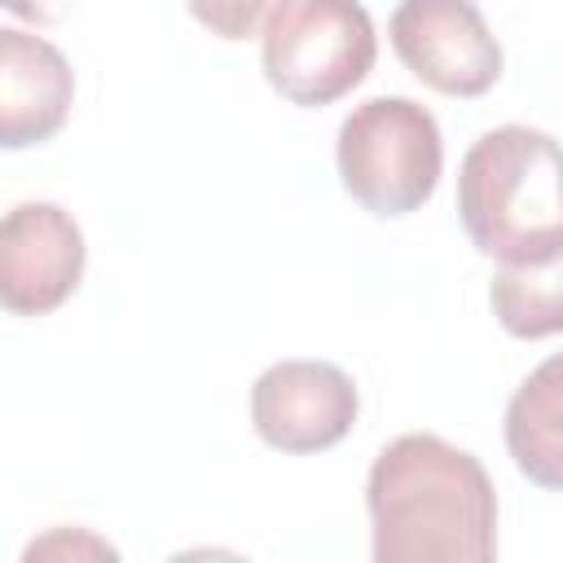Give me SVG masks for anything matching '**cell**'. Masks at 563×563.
I'll return each mask as SVG.
<instances>
[{
	"label": "cell",
	"mask_w": 563,
	"mask_h": 563,
	"mask_svg": "<svg viewBox=\"0 0 563 563\" xmlns=\"http://www.w3.org/2000/svg\"><path fill=\"white\" fill-rule=\"evenodd\" d=\"M374 563H497V493L484 462L431 431L383 444L365 479Z\"/></svg>",
	"instance_id": "obj_1"
},
{
	"label": "cell",
	"mask_w": 563,
	"mask_h": 563,
	"mask_svg": "<svg viewBox=\"0 0 563 563\" xmlns=\"http://www.w3.org/2000/svg\"><path fill=\"white\" fill-rule=\"evenodd\" d=\"M457 220L501 268L554 260L563 251V145L528 123L475 136L457 167Z\"/></svg>",
	"instance_id": "obj_2"
},
{
	"label": "cell",
	"mask_w": 563,
	"mask_h": 563,
	"mask_svg": "<svg viewBox=\"0 0 563 563\" xmlns=\"http://www.w3.org/2000/svg\"><path fill=\"white\" fill-rule=\"evenodd\" d=\"M334 163L343 189L369 216H409L440 185V123L413 97H365L339 123Z\"/></svg>",
	"instance_id": "obj_3"
},
{
	"label": "cell",
	"mask_w": 563,
	"mask_h": 563,
	"mask_svg": "<svg viewBox=\"0 0 563 563\" xmlns=\"http://www.w3.org/2000/svg\"><path fill=\"white\" fill-rule=\"evenodd\" d=\"M378 35L361 4L277 0L260 18V62L273 92L290 106H330L374 66Z\"/></svg>",
	"instance_id": "obj_4"
},
{
	"label": "cell",
	"mask_w": 563,
	"mask_h": 563,
	"mask_svg": "<svg viewBox=\"0 0 563 563\" xmlns=\"http://www.w3.org/2000/svg\"><path fill=\"white\" fill-rule=\"evenodd\" d=\"M387 31L396 57L444 97H479L501 79V44L471 0H405Z\"/></svg>",
	"instance_id": "obj_5"
},
{
	"label": "cell",
	"mask_w": 563,
	"mask_h": 563,
	"mask_svg": "<svg viewBox=\"0 0 563 563\" xmlns=\"http://www.w3.org/2000/svg\"><path fill=\"white\" fill-rule=\"evenodd\" d=\"M361 396L347 369L330 361H277L251 387V422L268 449L321 453L356 422Z\"/></svg>",
	"instance_id": "obj_6"
},
{
	"label": "cell",
	"mask_w": 563,
	"mask_h": 563,
	"mask_svg": "<svg viewBox=\"0 0 563 563\" xmlns=\"http://www.w3.org/2000/svg\"><path fill=\"white\" fill-rule=\"evenodd\" d=\"M84 233L57 202H18L0 220V303L18 317L62 308L84 277Z\"/></svg>",
	"instance_id": "obj_7"
},
{
	"label": "cell",
	"mask_w": 563,
	"mask_h": 563,
	"mask_svg": "<svg viewBox=\"0 0 563 563\" xmlns=\"http://www.w3.org/2000/svg\"><path fill=\"white\" fill-rule=\"evenodd\" d=\"M75 101V70L57 44L35 31H0V145L26 150L48 141Z\"/></svg>",
	"instance_id": "obj_8"
},
{
	"label": "cell",
	"mask_w": 563,
	"mask_h": 563,
	"mask_svg": "<svg viewBox=\"0 0 563 563\" xmlns=\"http://www.w3.org/2000/svg\"><path fill=\"white\" fill-rule=\"evenodd\" d=\"M501 431L515 466L532 484L563 493V352L545 356L515 387Z\"/></svg>",
	"instance_id": "obj_9"
},
{
	"label": "cell",
	"mask_w": 563,
	"mask_h": 563,
	"mask_svg": "<svg viewBox=\"0 0 563 563\" xmlns=\"http://www.w3.org/2000/svg\"><path fill=\"white\" fill-rule=\"evenodd\" d=\"M488 303L497 325L515 339L563 334V251L532 268H497Z\"/></svg>",
	"instance_id": "obj_10"
},
{
	"label": "cell",
	"mask_w": 563,
	"mask_h": 563,
	"mask_svg": "<svg viewBox=\"0 0 563 563\" xmlns=\"http://www.w3.org/2000/svg\"><path fill=\"white\" fill-rule=\"evenodd\" d=\"M18 563H123V559L101 532L79 528V523H57V528L35 532L22 545Z\"/></svg>",
	"instance_id": "obj_11"
},
{
	"label": "cell",
	"mask_w": 563,
	"mask_h": 563,
	"mask_svg": "<svg viewBox=\"0 0 563 563\" xmlns=\"http://www.w3.org/2000/svg\"><path fill=\"white\" fill-rule=\"evenodd\" d=\"M167 563H246V559L233 554V550H224V545H194V550L172 554Z\"/></svg>",
	"instance_id": "obj_12"
}]
</instances>
